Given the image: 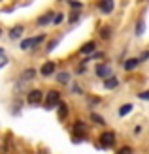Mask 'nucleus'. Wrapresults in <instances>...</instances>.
Here are the masks:
<instances>
[{"label": "nucleus", "mask_w": 149, "mask_h": 154, "mask_svg": "<svg viewBox=\"0 0 149 154\" xmlns=\"http://www.w3.org/2000/svg\"><path fill=\"white\" fill-rule=\"evenodd\" d=\"M47 42V34L42 32V34H36V36H28V38H23L19 40V49L21 51H36L38 47Z\"/></svg>", "instance_id": "obj_1"}, {"label": "nucleus", "mask_w": 149, "mask_h": 154, "mask_svg": "<svg viewBox=\"0 0 149 154\" xmlns=\"http://www.w3.org/2000/svg\"><path fill=\"white\" fill-rule=\"evenodd\" d=\"M70 135H72L74 143H81L85 137L89 135V122L83 119H77L72 122V128H70Z\"/></svg>", "instance_id": "obj_2"}, {"label": "nucleus", "mask_w": 149, "mask_h": 154, "mask_svg": "<svg viewBox=\"0 0 149 154\" xmlns=\"http://www.w3.org/2000/svg\"><path fill=\"white\" fill-rule=\"evenodd\" d=\"M60 102H62V92L59 88H49V90H45V98H44L42 105L45 111H55Z\"/></svg>", "instance_id": "obj_3"}, {"label": "nucleus", "mask_w": 149, "mask_h": 154, "mask_svg": "<svg viewBox=\"0 0 149 154\" xmlns=\"http://www.w3.org/2000/svg\"><path fill=\"white\" fill-rule=\"evenodd\" d=\"M44 98H45V90H42V88H28L27 94H25V102L30 107H38V105L44 103Z\"/></svg>", "instance_id": "obj_4"}, {"label": "nucleus", "mask_w": 149, "mask_h": 154, "mask_svg": "<svg viewBox=\"0 0 149 154\" xmlns=\"http://www.w3.org/2000/svg\"><path fill=\"white\" fill-rule=\"evenodd\" d=\"M115 141H117V135L113 130H104L100 135H98V147L104 149V150H109L115 147Z\"/></svg>", "instance_id": "obj_5"}, {"label": "nucleus", "mask_w": 149, "mask_h": 154, "mask_svg": "<svg viewBox=\"0 0 149 154\" xmlns=\"http://www.w3.org/2000/svg\"><path fill=\"white\" fill-rule=\"evenodd\" d=\"M57 60H45V62H42V66L38 68V73H40L42 79H49V77H55V73H57Z\"/></svg>", "instance_id": "obj_6"}, {"label": "nucleus", "mask_w": 149, "mask_h": 154, "mask_svg": "<svg viewBox=\"0 0 149 154\" xmlns=\"http://www.w3.org/2000/svg\"><path fill=\"white\" fill-rule=\"evenodd\" d=\"M38 75H40V73H38V70H36V68H34V66H28V68H25V70H21V72H19V75H17V81L27 85V83H30V81H34Z\"/></svg>", "instance_id": "obj_7"}, {"label": "nucleus", "mask_w": 149, "mask_h": 154, "mask_svg": "<svg viewBox=\"0 0 149 154\" xmlns=\"http://www.w3.org/2000/svg\"><path fill=\"white\" fill-rule=\"evenodd\" d=\"M53 17H55V10H45L44 13H40L36 17V26L38 28H44V26H49L51 23H53Z\"/></svg>", "instance_id": "obj_8"}, {"label": "nucleus", "mask_w": 149, "mask_h": 154, "mask_svg": "<svg viewBox=\"0 0 149 154\" xmlns=\"http://www.w3.org/2000/svg\"><path fill=\"white\" fill-rule=\"evenodd\" d=\"M95 75L102 81V79H106V77L113 75V68L109 66L108 62H96V66H95Z\"/></svg>", "instance_id": "obj_9"}, {"label": "nucleus", "mask_w": 149, "mask_h": 154, "mask_svg": "<svg viewBox=\"0 0 149 154\" xmlns=\"http://www.w3.org/2000/svg\"><path fill=\"white\" fill-rule=\"evenodd\" d=\"M98 51V43L95 40H87V42H83L81 43V47L77 49V53H79L81 57H91L92 53H96Z\"/></svg>", "instance_id": "obj_10"}, {"label": "nucleus", "mask_w": 149, "mask_h": 154, "mask_svg": "<svg viewBox=\"0 0 149 154\" xmlns=\"http://www.w3.org/2000/svg\"><path fill=\"white\" fill-rule=\"evenodd\" d=\"M27 26L23 25V23H17V25H13L10 30H8V38H10L11 42H17V40H23V34H25Z\"/></svg>", "instance_id": "obj_11"}, {"label": "nucleus", "mask_w": 149, "mask_h": 154, "mask_svg": "<svg viewBox=\"0 0 149 154\" xmlns=\"http://www.w3.org/2000/svg\"><path fill=\"white\" fill-rule=\"evenodd\" d=\"M53 79L57 81V85H62V87H66V85H70V83L74 81V79H72V72H68V70H60V72H57Z\"/></svg>", "instance_id": "obj_12"}, {"label": "nucleus", "mask_w": 149, "mask_h": 154, "mask_svg": "<svg viewBox=\"0 0 149 154\" xmlns=\"http://www.w3.org/2000/svg\"><path fill=\"white\" fill-rule=\"evenodd\" d=\"M98 11L102 15H112L115 10V0H98Z\"/></svg>", "instance_id": "obj_13"}, {"label": "nucleus", "mask_w": 149, "mask_h": 154, "mask_svg": "<svg viewBox=\"0 0 149 154\" xmlns=\"http://www.w3.org/2000/svg\"><path fill=\"white\" fill-rule=\"evenodd\" d=\"M119 85H121V79L117 75H109L106 79H102V88L104 90H115Z\"/></svg>", "instance_id": "obj_14"}, {"label": "nucleus", "mask_w": 149, "mask_h": 154, "mask_svg": "<svg viewBox=\"0 0 149 154\" xmlns=\"http://www.w3.org/2000/svg\"><path fill=\"white\" fill-rule=\"evenodd\" d=\"M55 111H57V119H59L60 122H64V120L70 117V105L64 102V100H62V102L57 105V109H55Z\"/></svg>", "instance_id": "obj_15"}, {"label": "nucleus", "mask_w": 149, "mask_h": 154, "mask_svg": "<svg viewBox=\"0 0 149 154\" xmlns=\"http://www.w3.org/2000/svg\"><path fill=\"white\" fill-rule=\"evenodd\" d=\"M140 64H142L140 57H130V58H127V60L123 62V70H125V72H134Z\"/></svg>", "instance_id": "obj_16"}, {"label": "nucleus", "mask_w": 149, "mask_h": 154, "mask_svg": "<svg viewBox=\"0 0 149 154\" xmlns=\"http://www.w3.org/2000/svg\"><path fill=\"white\" fill-rule=\"evenodd\" d=\"M89 122H92L95 126H102V128L108 124L106 117H104V115H100V113H96V111H91L89 113Z\"/></svg>", "instance_id": "obj_17"}, {"label": "nucleus", "mask_w": 149, "mask_h": 154, "mask_svg": "<svg viewBox=\"0 0 149 154\" xmlns=\"http://www.w3.org/2000/svg\"><path fill=\"white\" fill-rule=\"evenodd\" d=\"M145 26H147L145 19L140 17V19L136 21V25H134V36H136V38H142V36L145 34Z\"/></svg>", "instance_id": "obj_18"}, {"label": "nucleus", "mask_w": 149, "mask_h": 154, "mask_svg": "<svg viewBox=\"0 0 149 154\" xmlns=\"http://www.w3.org/2000/svg\"><path fill=\"white\" fill-rule=\"evenodd\" d=\"M112 34H113V28L109 26V25H100V26H98V36H100L104 42H108L109 38H112Z\"/></svg>", "instance_id": "obj_19"}, {"label": "nucleus", "mask_w": 149, "mask_h": 154, "mask_svg": "<svg viewBox=\"0 0 149 154\" xmlns=\"http://www.w3.org/2000/svg\"><path fill=\"white\" fill-rule=\"evenodd\" d=\"M81 21V10H70V13L66 15V23L68 25H76Z\"/></svg>", "instance_id": "obj_20"}, {"label": "nucleus", "mask_w": 149, "mask_h": 154, "mask_svg": "<svg viewBox=\"0 0 149 154\" xmlns=\"http://www.w3.org/2000/svg\"><path fill=\"white\" fill-rule=\"evenodd\" d=\"M132 111H134V103H130V102H127V103H123L119 109H117V115H119L121 119H125L127 115H130Z\"/></svg>", "instance_id": "obj_21"}, {"label": "nucleus", "mask_w": 149, "mask_h": 154, "mask_svg": "<svg viewBox=\"0 0 149 154\" xmlns=\"http://www.w3.org/2000/svg\"><path fill=\"white\" fill-rule=\"evenodd\" d=\"M68 87H70V94H74V96H83V94H85L83 88H81V85L76 83V81H72Z\"/></svg>", "instance_id": "obj_22"}, {"label": "nucleus", "mask_w": 149, "mask_h": 154, "mask_svg": "<svg viewBox=\"0 0 149 154\" xmlns=\"http://www.w3.org/2000/svg\"><path fill=\"white\" fill-rule=\"evenodd\" d=\"M64 21H66V13H64V11H55V17H53V23H51V25H53V26H60Z\"/></svg>", "instance_id": "obj_23"}, {"label": "nucleus", "mask_w": 149, "mask_h": 154, "mask_svg": "<svg viewBox=\"0 0 149 154\" xmlns=\"http://www.w3.org/2000/svg\"><path fill=\"white\" fill-rule=\"evenodd\" d=\"M59 43H60V38H53V40H49L47 43H45V53H53L59 47Z\"/></svg>", "instance_id": "obj_24"}, {"label": "nucleus", "mask_w": 149, "mask_h": 154, "mask_svg": "<svg viewBox=\"0 0 149 154\" xmlns=\"http://www.w3.org/2000/svg\"><path fill=\"white\" fill-rule=\"evenodd\" d=\"M102 103V98L100 96H92V94H87V107H95Z\"/></svg>", "instance_id": "obj_25"}, {"label": "nucleus", "mask_w": 149, "mask_h": 154, "mask_svg": "<svg viewBox=\"0 0 149 154\" xmlns=\"http://www.w3.org/2000/svg\"><path fill=\"white\" fill-rule=\"evenodd\" d=\"M66 4L70 10H83V2H79V0H66Z\"/></svg>", "instance_id": "obj_26"}, {"label": "nucleus", "mask_w": 149, "mask_h": 154, "mask_svg": "<svg viewBox=\"0 0 149 154\" xmlns=\"http://www.w3.org/2000/svg\"><path fill=\"white\" fill-rule=\"evenodd\" d=\"M115 154H134V149L130 145H123V147H119L115 150Z\"/></svg>", "instance_id": "obj_27"}, {"label": "nucleus", "mask_w": 149, "mask_h": 154, "mask_svg": "<svg viewBox=\"0 0 149 154\" xmlns=\"http://www.w3.org/2000/svg\"><path fill=\"white\" fill-rule=\"evenodd\" d=\"M136 96H138V100H142V102H149V88H145V90H140Z\"/></svg>", "instance_id": "obj_28"}, {"label": "nucleus", "mask_w": 149, "mask_h": 154, "mask_svg": "<svg viewBox=\"0 0 149 154\" xmlns=\"http://www.w3.org/2000/svg\"><path fill=\"white\" fill-rule=\"evenodd\" d=\"M85 72H87V64L79 62V64H77V68H76V73H77V75H83Z\"/></svg>", "instance_id": "obj_29"}, {"label": "nucleus", "mask_w": 149, "mask_h": 154, "mask_svg": "<svg viewBox=\"0 0 149 154\" xmlns=\"http://www.w3.org/2000/svg\"><path fill=\"white\" fill-rule=\"evenodd\" d=\"M8 64H10V58H8V55H0V70H2V68H6Z\"/></svg>", "instance_id": "obj_30"}, {"label": "nucleus", "mask_w": 149, "mask_h": 154, "mask_svg": "<svg viewBox=\"0 0 149 154\" xmlns=\"http://www.w3.org/2000/svg\"><path fill=\"white\" fill-rule=\"evenodd\" d=\"M140 60H142V62H145V60H149V51H144L142 55H140Z\"/></svg>", "instance_id": "obj_31"}, {"label": "nucleus", "mask_w": 149, "mask_h": 154, "mask_svg": "<svg viewBox=\"0 0 149 154\" xmlns=\"http://www.w3.org/2000/svg\"><path fill=\"white\" fill-rule=\"evenodd\" d=\"M36 154H49V152H47V150H38Z\"/></svg>", "instance_id": "obj_32"}, {"label": "nucleus", "mask_w": 149, "mask_h": 154, "mask_svg": "<svg viewBox=\"0 0 149 154\" xmlns=\"http://www.w3.org/2000/svg\"><path fill=\"white\" fill-rule=\"evenodd\" d=\"M0 55H6V51H4V47L0 45Z\"/></svg>", "instance_id": "obj_33"}, {"label": "nucleus", "mask_w": 149, "mask_h": 154, "mask_svg": "<svg viewBox=\"0 0 149 154\" xmlns=\"http://www.w3.org/2000/svg\"><path fill=\"white\" fill-rule=\"evenodd\" d=\"M2 36H4V28H2V26H0V38H2Z\"/></svg>", "instance_id": "obj_34"}, {"label": "nucleus", "mask_w": 149, "mask_h": 154, "mask_svg": "<svg viewBox=\"0 0 149 154\" xmlns=\"http://www.w3.org/2000/svg\"><path fill=\"white\" fill-rule=\"evenodd\" d=\"M0 2H2V0H0Z\"/></svg>", "instance_id": "obj_35"}, {"label": "nucleus", "mask_w": 149, "mask_h": 154, "mask_svg": "<svg viewBox=\"0 0 149 154\" xmlns=\"http://www.w3.org/2000/svg\"><path fill=\"white\" fill-rule=\"evenodd\" d=\"M59 2H60V0H59Z\"/></svg>", "instance_id": "obj_36"}]
</instances>
